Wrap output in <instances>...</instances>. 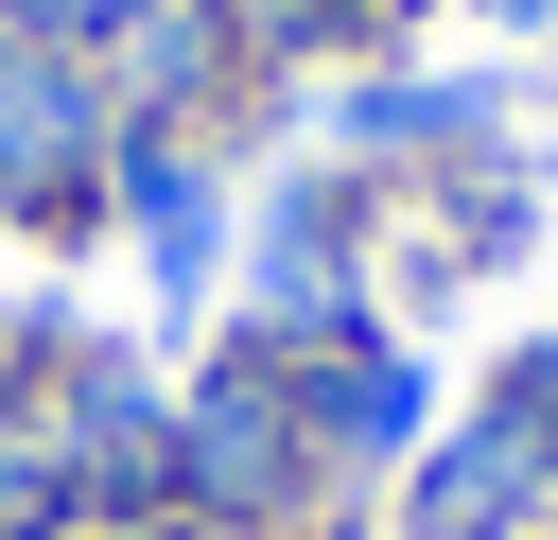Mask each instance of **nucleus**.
<instances>
[{"label": "nucleus", "mask_w": 558, "mask_h": 540, "mask_svg": "<svg viewBox=\"0 0 558 540\" xmlns=\"http://www.w3.org/2000/svg\"><path fill=\"white\" fill-rule=\"evenodd\" d=\"M174 453H192V505H279V488H296V453H314V435H296L279 348H262V366H227V383L174 418Z\"/></svg>", "instance_id": "obj_1"}, {"label": "nucleus", "mask_w": 558, "mask_h": 540, "mask_svg": "<svg viewBox=\"0 0 558 540\" xmlns=\"http://www.w3.org/2000/svg\"><path fill=\"white\" fill-rule=\"evenodd\" d=\"M541 488H558L541 435H523V418H471L453 453H418V523H401V540H523Z\"/></svg>", "instance_id": "obj_2"}, {"label": "nucleus", "mask_w": 558, "mask_h": 540, "mask_svg": "<svg viewBox=\"0 0 558 540\" xmlns=\"http://www.w3.org/2000/svg\"><path fill=\"white\" fill-rule=\"evenodd\" d=\"M70 174H87V87L52 52H17L0 70V192L17 209H70Z\"/></svg>", "instance_id": "obj_3"}, {"label": "nucleus", "mask_w": 558, "mask_h": 540, "mask_svg": "<svg viewBox=\"0 0 558 540\" xmlns=\"http://www.w3.org/2000/svg\"><path fill=\"white\" fill-rule=\"evenodd\" d=\"M488 122H506V87H471V70H384L349 105V139H384V157H436V139H488Z\"/></svg>", "instance_id": "obj_4"}, {"label": "nucleus", "mask_w": 558, "mask_h": 540, "mask_svg": "<svg viewBox=\"0 0 558 540\" xmlns=\"http://www.w3.org/2000/svg\"><path fill=\"white\" fill-rule=\"evenodd\" d=\"M122 209H140L157 296H192V279H209V174H192V157H140V192H122Z\"/></svg>", "instance_id": "obj_5"}, {"label": "nucleus", "mask_w": 558, "mask_h": 540, "mask_svg": "<svg viewBox=\"0 0 558 540\" xmlns=\"http://www.w3.org/2000/svg\"><path fill=\"white\" fill-rule=\"evenodd\" d=\"M488 418H523V435H541V470H558V348H523V366H506V401H488Z\"/></svg>", "instance_id": "obj_6"}, {"label": "nucleus", "mask_w": 558, "mask_h": 540, "mask_svg": "<svg viewBox=\"0 0 558 540\" xmlns=\"http://www.w3.org/2000/svg\"><path fill=\"white\" fill-rule=\"evenodd\" d=\"M140 0H0V35H122Z\"/></svg>", "instance_id": "obj_7"}, {"label": "nucleus", "mask_w": 558, "mask_h": 540, "mask_svg": "<svg viewBox=\"0 0 558 540\" xmlns=\"http://www.w3.org/2000/svg\"><path fill=\"white\" fill-rule=\"evenodd\" d=\"M314 17H331V35H401L418 0H314Z\"/></svg>", "instance_id": "obj_8"}, {"label": "nucleus", "mask_w": 558, "mask_h": 540, "mask_svg": "<svg viewBox=\"0 0 558 540\" xmlns=\"http://www.w3.org/2000/svg\"><path fill=\"white\" fill-rule=\"evenodd\" d=\"M0 70H17V35H0Z\"/></svg>", "instance_id": "obj_9"}]
</instances>
